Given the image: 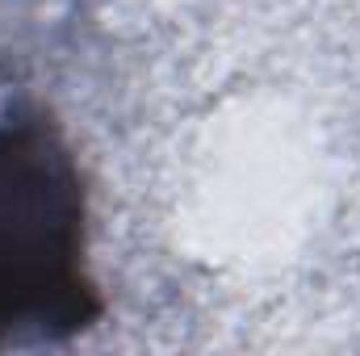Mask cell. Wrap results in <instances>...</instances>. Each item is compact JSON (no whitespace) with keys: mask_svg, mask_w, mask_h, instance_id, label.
I'll use <instances>...</instances> for the list:
<instances>
[{"mask_svg":"<svg viewBox=\"0 0 360 356\" xmlns=\"http://www.w3.org/2000/svg\"><path fill=\"white\" fill-rule=\"evenodd\" d=\"M105 314L89 268V193L68 139L0 117V352L63 344Z\"/></svg>","mask_w":360,"mask_h":356,"instance_id":"6da1fadb","label":"cell"}]
</instances>
